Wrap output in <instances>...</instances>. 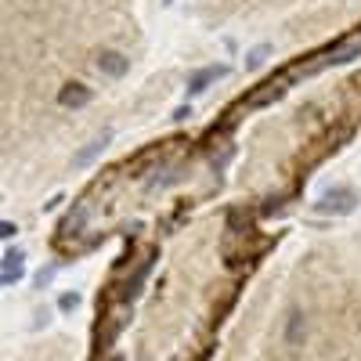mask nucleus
Masks as SVG:
<instances>
[{
  "instance_id": "obj_1",
  "label": "nucleus",
  "mask_w": 361,
  "mask_h": 361,
  "mask_svg": "<svg viewBox=\"0 0 361 361\" xmlns=\"http://www.w3.org/2000/svg\"><path fill=\"white\" fill-rule=\"evenodd\" d=\"M357 206V199H354V192H347V188H333L329 195H322L318 202H314V209L318 214H350V209Z\"/></svg>"
},
{
  "instance_id": "obj_2",
  "label": "nucleus",
  "mask_w": 361,
  "mask_h": 361,
  "mask_svg": "<svg viewBox=\"0 0 361 361\" xmlns=\"http://www.w3.org/2000/svg\"><path fill=\"white\" fill-rule=\"evenodd\" d=\"M130 69V58L123 54V51H102L98 54V73H105V76H123Z\"/></svg>"
},
{
  "instance_id": "obj_3",
  "label": "nucleus",
  "mask_w": 361,
  "mask_h": 361,
  "mask_svg": "<svg viewBox=\"0 0 361 361\" xmlns=\"http://www.w3.org/2000/svg\"><path fill=\"white\" fill-rule=\"evenodd\" d=\"M307 340V325H304V311L300 307H289V314H286V343H293V347H300Z\"/></svg>"
},
{
  "instance_id": "obj_4",
  "label": "nucleus",
  "mask_w": 361,
  "mask_h": 361,
  "mask_svg": "<svg viewBox=\"0 0 361 361\" xmlns=\"http://www.w3.org/2000/svg\"><path fill=\"white\" fill-rule=\"evenodd\" d=\"M87 98H90V90L83 83H66L62 90H58V105L62 109H80Z\"/></svg>"
},
{
  "instance_id": "obj_5",
  "label": "nucleus",
  "mask_w": 361,
  "mask_h": 361,
  "mask_svg": "<svg viewBox=\"0 0 361 361\" xmlns=\"http://www.w3.org/2000/svg\"><path fill=\"white\" fill-rule=\"evenodd\" d=\"M221 76H224V69H221V66H214V69L199 73V76L192 80V87H188V90H192V94H199V90H206L209 83H214V80H221Z\"/></svg>"
},
{
  "instance_id": "obj_6",
  "label": "nucleus",
  "mask_w": 361,
  "mask_h": 361,
  "mask_svg": "<svg viewBox=\"0 0 361 361\" xmlns=\"http://www.w3.org/2000/svg\"><path fill=\"white\" fill-rule=\"evenodd\" d=\"M18 267H22V250H8V257H4V282L18 279Z\"/></svg>"
},
{
  "instance_id": "obj_7",
  "label": "nucleus",
  "mask_w": 361,
  "mask_h": 361,
  "mask_svg": "<svg viewBox=\"0 0 361 361\" xmlns=\"http://www.w3.org/2000/svg\"><path fill=\"white\" fill-rule=\"evenodd\" d=\"M105 145H109V134H98V137H94V141H90V145L83 148V152H80L76 159H80V163H87L90 156H98V152H102V148H105Z\"/></svg>"
},
{
  "instance_id": "obj_8",
  "label": "nucleus",
  "mask_w": 361,
  "mask_h": 361,
  "mask_svg": "<svg viewBox=\"0 0 361 361\" xmlns=\"http://www.w3.org/2000/svg\"><path fill=\"white\" fill-rule=\"evenodd\" d=\"M62 307H66V311H73V307H76V296H73V293H69V296H62Z\"/></svg>"
}]
</instances>
